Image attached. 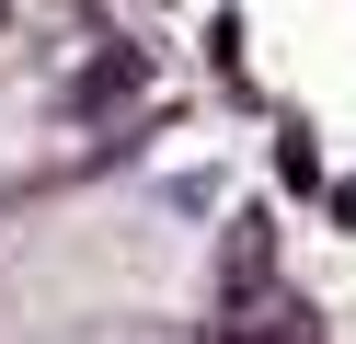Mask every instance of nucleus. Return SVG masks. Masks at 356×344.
Wrapping results in <instances>:
<instances>
[{
  "instance_id": "nucleus-4",
  "label": "nucleus",
  "mask_w": 356,
  "mask_h": 344,
  "mask_svg": "<svg viewBox=\"0 0 356 344\" xmlns=\"http://www.w3.org/2000/svg\"><path fill=\"white\" fill-rule=\"evenodd\" d=\"M24 161V104H0V172Z\"/></svg>"
},
{
  "instance_id": "nucleus-2",
  "label": "nucleus",
  "mask_w": 356,
  "mask_h": 344,
  "mask_svg": "<svg viewBox=\"0 0 356 344\" xmlns=\"http://www.w3.org/2000/svg\"><path fill=\"white\" fill-rule=\"evenodd\" d=\"M276 172H287V183H322V149H310V115H287V126H276Z\"/></svg>"
},
{
  "instance_id": "nucleus-1",
  "label": "nucleus",
  "mask_w": 356,
  "mask_h": 344,
  "mask_svg": "<svg viewBox=\"0 0 356 344\" xmlns=\"http://www.w3.org/2000/svg\"><path fill=\"white\" fill-rule=\"evenodd\" d=\"M184 229L161 206H70V218L24 229L0 252V310L58 333V310H104V298H172L184 287Z\"/></svg>"
},
{
  "instance_id": "nucleus-3",
  "label": "nucleus",
  "mask_w": 356,
  "mask_h": 344,
  "mask_svg": "<svg viewBox=\"0 0 356 344\" xmlns=\"http://www.w3.org/2000/svg\"><path fill=\"white\" fill-rule=\"evenodd\" d=\"M70 344H172V333H127V321H70Z\"/></svg>"
}]
</instances>
